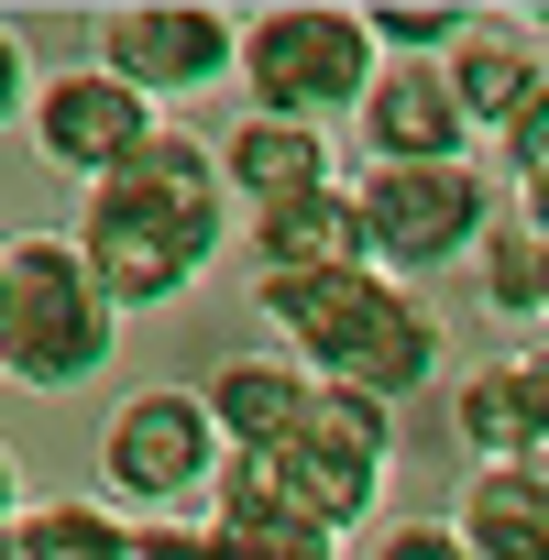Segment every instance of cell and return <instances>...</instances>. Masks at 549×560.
<instances>
[{"instance_id":"44dd1931","label":"cell","mask_w":549,"mask_h":560,"mask_svg":"<svg viewBox=\"0 0 549 560\" xmlns=\"http://www.w3.org/2000/svg\"><path fill=\"white\" fill-rule=\"evenodd\" d=\"M297 440H330V451L396 462V407H385V396H363V385H319V407H308V429H297Z\"/></svg>"},{"instance_id":"277c9868","label":"cell","mask_w":549,"mask_h":560,"mask_svg":"<svg viewBox=\"0 0 549 560\" xmlns=\"http://www.w3.org/2000/svg\"><path fill=\"white\" fill-rule=\"evenodd\" d=\"M374 34H363V12H341V0H274V12H253L242 23V100H253V121H341V110H363V89H374Z\"/></svg>"},{"instance_id":"7c38bea8","label":"cell","mask_w":549,"mask_h":560,"mask_svg":"<svg viewBox=\"0 0 549 560\" xmlns=\"http://www.w3.org/2000/svg\"><path fill=\"white\" fill-rule=\"evenodd\" d=\"M451 527L472 560H549V472L538 462H472Z\"/></svg>"},{"instance_id":"e0dca14e","label":"cell","mask_w":549,"mask_h":560,"mask_svg":"<svg viewBox=\"0 0 549 560\" xmlns=\"http://www.w3.org/2000/svg\"><path fill=\"white\" fill-rule=\"evenodd\" d=\"M274 472H287V494L319 516V527H363L374 516V494H385V462H363V451H330V440H287L274 451Z\"/></svg>"},{"instance_id":"ba28073f","label":"cell","mask_w":549,"mask_h":560,"mask_svg":"<svg viewBox=\"0 0 549 560\" xmlns=\"http://www.w3.org/2000/svg\"><path fill=\"white\" fill-rule=\"evenodd\" d=\"M23 132H34V154H45L56 176L110 187V176H121L165 121H154V100H143V89H121V78L89 56V67H56V78L34 89V121H23Z\"/></svg>"},{"instance_id":"f546056e","label":"cell","mask_w":549,"mask_h":560,"mask_svg":"<svg viewBox=\"0 0 549 560\" xmlns=\"http://www.w3.org/2000/svg\"><path fill=\"white\" fill-rule=\"evenodd\" d=\"M538 23H549V12H538Z\"/></svg>"},{"instance_id":"3957f363","label":"cell","mask_w":549,"mask_h":560,"mask_svg":"<svg viewBox=\"0 0 549 560\" xmlns=\"http://www.w3.org/2000/svg\"><path fill=\"white\" fill-rule=\"evenodd\" d=\"M0 385H23V396H67L89 374H110V341H121V308L100 298V275L78 242L56 231H23V242H0Z\"/></svg>"},{"instance_id":"4fadbf2b","label":"cell","mask_w":549,"mask_h":560,"mask_svg":"<svg viewBox=\"0 0 549 560\" xmlns=\"http://www.w3.org/2000/svg\"><path fill=\"white\" fill-rule=\"evenodd\" d=\"M220 187H231L242 209H287V198H308V187H341V176H330V132H319V121H242V132L220 143Z\"/></svg>"},{"instance_id":"6da1fadb","label":"cell","mask_w":549,"mask_h":560,"mask_svg":"<svg viewBox=\"0 0 549 560\" xmlns=\"http://www.w3.org/2000/svg\"><path fill=\"white\" fill-rule=\"evenodd\" d=\"M100 275V298L132 319V308H165L198 287V264L220 253V154L198 132H154L110 187H89L78 231H67Z\"/></svg>"},{"instance_id":"9c48e42d","label":"cell","mask_w":549,"mask_h":560,"mask_svg":"<svg viewBox=\"0 0 549 560\" xmlns=\"http://www.w3.org/2000/svg\"><path fill=\"white\" fill-rule=\"evenodd\" d=\"M209 560H341V527H319L287 472H274V451H231L220 483H209Z\"/></svg>"},{"instance_id":"5b68a950","label":"cell","mask_w":549,"mask_h":560,"mask_svg":"<svg viewBox=\"0 0 549 560\" xmlns=\"http://www.w3.org/2000/svg\"><path fill=\"white\" fill-rule=\"evenodd\" d=\"M352 209H363L374 275L418 287V275H451V264L483 253V231H494L505 198H483V165H363Z\"/></svg>"},{"instance_id":"ac0fdd59","label":"cell","mask_w":549,"mask_h":560,"mask_svg":"<svg viewBox=\"0 0 549 560\" xmlns=\"http://www.w3.org/2000/svg\"><path fill=\"white\" fill-rule=\"evenodd\" d=\"M483 308H505V319H549V231L505 198L494 209V231H483Z\"/></svg>"},{"instance_id":"5bb4252c","label":"cell","mask_w":549,"mask_h":560,"mask_svg":"<svg viewBox=\"0 0 549 560\" xmlns=\"http://www.w3.org/2000/svg\"><path fill=\"white\" fill-rule=\"evenodd\" d=\"M253 264H264V275H341V264H374L352 187H308V198H287V209H253Z\"/></svg>"},{"instance_id":"d4e9b609","label":"cell","mask_w":549,"mask_h":560,"mask_svg":"<svg viewBox=\"0 0 549 560\" xmlns=\"http://www.w3.org/2000/svg\"><path fill=\"white\" fill-rule=\"evenodd\" d=\"M494 154H505V176H538V165H549V100H538V110H527V121H516Z\"/></svg>"},{"instance_id":"8fae6325","label":"cell","mask_w":549,"mask_h":560,"mask_svg":"<svg viewBox=\"0 0 549 560\" xmlns=\"http://www.w3.org/2000/svg\"><path fill=\"white\" fill-rule=\"evenodd\" d=\"M198 396H209V418H220L231 451H287L308 429V407H319V374L297 352H231Z\"/></svg>"},{"instance_id":"603a6c76","label":"cell","mask_w":549,"mask_h":560,"mask_svg":"<svg viewBox=\"0 0 549 560\" xmlns=\"http://www.w3.org/2000/svg\"><path fill=\"white\" fill-rule=\"evenodd\" d=\"M132 560H209V527H187V516H132Z\"/></svg>"},{"instance_id":"7a4b0ae2","label":"cell","mask_w":549,"mask_h":560,"mask_svg":"<svg viewBox=\"0 0 549 560\" xmlns=\"http://www.w3.org/2000/svg\"><path fill=\"white\" fill-rule=\"evenodd\" d=\"M264 330L287 341L319 385H363L385 407H407L429 374H440V319L374 264H341V275H264L253 287Z\"/></svg>"},{"instance_id":"8992f818","label":"cell","mask_w":549,"mask_h":560,"mask_svg":"<svg viewBox=\"0 0 549 560\" xmlns=\"http://www.w3.org/2000/svg\"><path fill=\"white\" fill-rule=\"evenodd\" d=\"M220 451L231 440H220V418H209L198 385H132L110 407V429H100V483L132 516H176L187 494L220 483Z\"/></svg>"},{"instance_id":"cb8c5ba5","label":"cell","mask_w":549,"mask_h":560,"mask_svg":"<svg viewBox=\"0 0 549 560\" xmlns=\"http://www.w3.org/2000/svg\"><path fill=\"white\" fill-rule=\"evenodd\" d=\"M12 121H34V56H23V34L0 23V132Z\"/></svg>"},{"instance_id":"4316f807","label":"cell","mask_w":549,"mask_h":560,"mask_svg":"<svg viewBox=\"0 0 549 560\" xmlns=\"http://www.w3.org/2000/svg\"><path fill=\"white\" fill-rule=\"evenodd\" d=\"M516 209H527V220L549 231V165H538V176H516Z\"/></svg>"},{"instance_id":"ffe728a7","label":"cell","mask_w":549,"mask_h":560,"mask_svg":"<svg viewBox=\"0 0 549 560\" xmlns=\"http://www.w3.org/2000/svg\"><path fill=\"white\" fill-rule=\"evenodd\" d=\"M363 34H374V56H418V67H440L462 34H483V12H462V0H374Z\"/></svg>"},{"instance_id":"d6986e66","label":"cell","mask_w":549,"mask_h":560,"mask_svg":"<svg viewBox=\"0 0 549 560\" xmlns=\"http://www.w3.org/2000/svg\"><path fill=\"white\" fill-rule=\"evenodd\" d=\"M12 560H132V516H110V505H23Z\"/></svg>"},{"instance_id":"2e32d148","label":"cell","mask_w":549,"mask_h":560,"mask_svg":"<svg viewBox=\"0 0 549 560\" xmlns=\"http://www.w3.org/2000/svg\"><path fill=\"white\" fill-rule=\"evenodd\" d=\"M451 440L472 462H527L538 451V418H527V363H472L451 385Z\"/></svg>"},{"instance_id":"83f0119b","label":"cell","mask_w":549,"mask_h":560,"mask_svg":"<svg viewBox=\"0 0 549 560\" xmlns=\"http://www.w3.org/2000/svg\"><path fill=\"white\" fill-rule=\"evenodd\" d=\"M23 516V472H12V451H0V527Z\"/></svg>"},{"instance_id":"f1b7e54d","label":"cell","mask_w":549,"mask_h":560,"mask_svg":"<svg viewBox=\"0 0 549 560\" xmlns=\"http://www.w3.org/2000/svg\"><path fill=\"white\" fill-rule=\"evenodd\" d=\"M0 287H12V275H0Z\"/></svg>"},{"instance_id":"30bf717a","label":"cell","mask_w":549,"mask_h":560,"mask_svg":"<svg viewBox=\"0 0 549 560\" xmlns=\"http://www.w3.org/2000/svg\"><path fill=\"white\" fill-rule=\"evenodd\" d=\"M352 121H363V154H374V165H472V143H483V132L462 121L451 78L418 67V56H385Z\"/></svg>"},{"instance_id":"484cf974","label":"cell","mask_w":549,"mask_h":560,"mask_svg":"<svg viewBox=\"0 0 549 560\" xmlns=\"http://www.w3.org/2000/svg\"><path fill=\"white\" fill-rule=\"evenodd\" d=\"M516 363H527V418H538V451H527V462L549 472V341H538V352H516Z\"/></svg>"},{"instance_id":"9a60e30c","label":"cell","mask_w":549,"mask_h":560,"mask_svg":"<svg viewBox=\"0 0 549 560\" xmlns=\"http://www.w3.org/2000/svg\"><path fill=\"white\" fill-rule=\"evenodd\" d=\"M440 78H451L462 121H472V132H494V143H505V132L549 100V67H538L516 34H494V23H483V34H462V45L440 56Z\"/></svg>"},{"instance_id":"7402d4cb","label":"cell","mask_w":549,"mask_h":560,"mask_svg":"<svg viewBox=\"0 0 549 560\" xmlns=\"http://www.w3.org/2000/svg\"><path fill=\"white\" fill-rule=\"evenodd\" d=\"M374 560H472V549H462V527H451V516H407V527H385V538H374Z\"/></svg>"},{"instance_id":"52a82bcc","label":"cell","mask_w":549,"mask_h":560,"mask_svg":"<svg viewBox=\"0 0 549 560\" xmlns=\"http://www.w3.org/2000/svg\"><path fill=\"white\" fill-rule=\"evenodd\" d=\"M100 67L165 110L242 67V23H220L209 0H121V12H100Z\"/></svg>"}]
</instances>
